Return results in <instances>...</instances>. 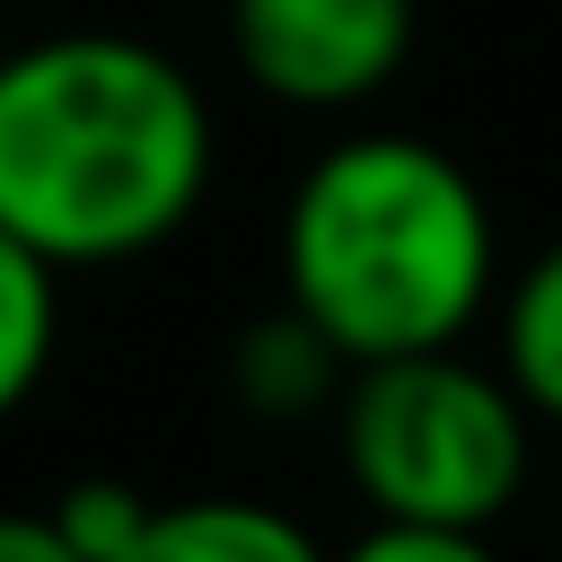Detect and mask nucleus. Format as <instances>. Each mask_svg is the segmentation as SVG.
<instances>
[{
	"instance_id": "obj_1",
	"label": "nucleus",
	"mask_w": 562,
	"mask_h": 562,
	"mask_svg": "<svg viewBox=\"0 0 562 562\" xmlns=\"http://www.w3.org/2000/svg\"><path fill=\"white\" fill-rule=\"evenodd\" d=\"M220 167L202 79L140 35L70 26L0 53V228L53 272L167 246Z\"/></svg>"
},
{
	"instance_id": "obj_2",
	"label": "nucleus",
	"mask_w": 562,
	"mask_h": 562,
	"mask_svg": "<svg viewBox=\"0 0 562 562\" xmlns=\"http://www.w3.org/2000/svg\"><path fill=\"white\" fill-rule=\"evenodd\" d=\"M501 281L483 184L422 132H351L281 211V299L360 369L465 342Z\"/></svg>"
},
{
	"instance_id": "obj_3",
	"label": "nucleus",
	"mask_w": 562,
	"mask_h": 562,
	"mask_svg": "<svg viewBox=\"0 0 562 562\" xmlns=\"http://www.w3.org/2000/svg\"><path fill=\"white\" fill-rule=\"evenodd\" d=\"M334 448L369 518L404 527H492L518 509L536 465V413L501 369L439 351L360 360L334 395Z\"/></svg>"
},
{
	"instance_id": "obj_4",
	"label": "nucleus",
	"mask_w": 562,
	"mask_h": 562,
	"mask_svg": "<svg viewBox=\"0 0 562 562\" xmlns=\"http://www.w3.org/2000/svg\"><path fill=\"white\" fill-rule=\"evenodd\" d=\"M422 0H228L237 70L299 114H351L413 61Z\"/></svg>"
},
{
	"instance_id": "obj_5",
	"label": "nucleus",
	"mask_w": 562,
	"mask_h": 562,
	"mask_svg": "<svg viewBox=\"0 0 562 562\" xmlns=\"http://www.w3.org/2000/svg\"><path fill=\"white\" fill-rule=\"evenodd\" d=\"M114 562H334V553L272 501L202 492V501H149L140 536Z\"/></svg>"
},
{
	"instance_id": "obj_6",
	"label": "nucleus",
	"mask_w": 562,
	"mask_h": 562,
	"mask_svg": "<svg viewBox=\"0 0 562 562\" xmlns=\"http://www.w3.org/2000/svg\"><path fill=\"white\" fill-rule=\"evenodd\" d=\"M342 378H351V360H342L290 299L263 307V316H246L237 342H228V386H237V404H246L255 422H272V430L334 413Z\"/></svg>"
},
{
	"instance_id": "obj_7",
	"label": "nucleus",
	"mask_w": 562,
	"mask_h": 562,
	"mask_svg": "<svg viewBox=\"0 0 562 562\" xmlns=\"http://www.w3.org/2000/svg\"><path fill=\"white\" fill-rule=\"evenodd\" d=\"M501 378L536 422H562V237L501 290Z\"/></svg>"
},
{
	"instance_id": "obj_8",
	"label": "nucleus",
	"mask_w": 562,
	"mask_h": 562,
	"mask_svg": "<svg viewBox=\"0 0 562 562\" xmlns=\"http://www.w3.org/2000/svg\"><path fill=\"white\" fill-rule=\"evenodd\" d=\"M61 342V272L0 228V422L44 386Z\"/></svg>"
},
{
	"instance_id": "obj_9",
	"label": "nucleus",
	"mask_w": 562,
	"mask_h": 562,
	"mask_svg": "<svg viewBox=\"0 0 562 562\" xmlns=\"http://www.w3.org/2000/svg\"><path fill=\"white\" fill-rule=\"evenodd\" d=\"M44 518L61 527V544H70L79 562H114V553L140 536L149 492H140V483H123V474H79V483H61V492L44 501Z\"/></svg>"
},
{
	"instance_id": "obj_10",
	"label": "nucleus",
	"mask_w": 562,
	"mask_h": 562,
	"mask_svg": "<svg viewBox=\"0 0 562 562\" xmlns=\"http://www.w3.org/2000/svg\"><path fill=\"white\" fill-rule=\"evenodd\" d=\"M334 562H501L483 544V527H404V518H369V536H351Z\"/></svg>"
},
{
	"instance_id": "obj_11",
	"label": "nucleus",
	"mask_w": 562,
	"mask_h": 562,
	"mask_svg": "<svg viewBox=\"0 0 562 562\" xmlns=\"http://www.w3.org/2000/svg\"><path fill=\"white\" fill-rule=\"evenodd\" d=\"M0 562H79L44 509H0Z\"/></svg>"
}]
</instances>
